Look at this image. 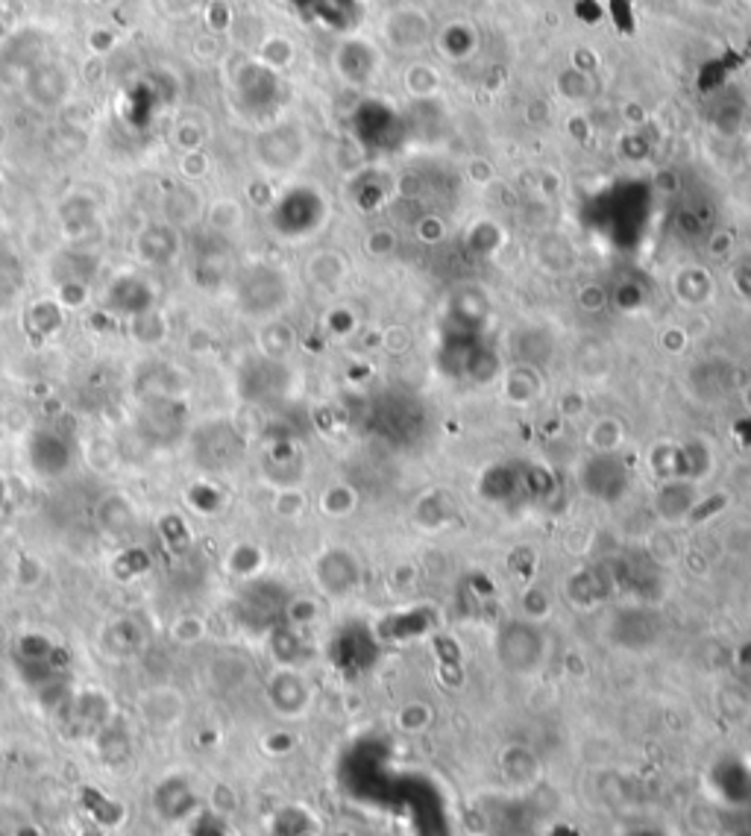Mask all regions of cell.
Returning <instances> with one entry per match:
<instances>
[{
	"mask_svg": "<svg viewBox=\"0 0 751 836\" xmlns=\"http://www.w3.org/2000/svg\"><path fill=\"white\" fill-rule=\"evenodd\" d=\"M229 97L245 118L264 121V118H271L276 100H279V76L273 68L262 65L259 59H241L229 74Z\"/></svg>",
	"mask_w": 751,
	"mask_h": 836,
	"instance_id": "cell-1",
	"label": "cell"
},
{
	"mask_svg": "<svg viewBox=\"0 0 751 836\" xmlns=\"http://www.w3.org/2000/svg\"><path fill=\"white\" fill-rule=\"evenodd\" d=\"M235 297L241 311L250 318H271L273 311H279L288 300L285 273L271 264H250L235 283Z\"/></svg>",
	"mask_w": 751,
	"mask_h": 836,
	"instance_id": "cell-2",
	"label": "cell"
},
{
	"mask_svg": "<svg viewBox=\"0 0 751 836\" xmlns=\"http://www.w3.org/2000/svg\"><path fill=\"white\" fill-rule=\"evenodd\" d=\"M497 658L502 669L516 676H532L544 667L546 640L537 622L516 620L502 625L497 634Z\"/></svg>",
	"mask_w": 751,
	"mask_h": 836,
	"instance_id": "cell-3",
	"label": "cell"
},
{
	"mask_svg": "<svg viewBox=\"0 0 751 836\" xmlns=\"http://www.w3.org/2000/svg\"><path fill=\"white\" fill-rule=\"evenodd\" d=\"M323 224V200L309 186H294L271 203V226L282 238H306Z\"/></svg>",
	"mask_w": 751,
	"mask_h": 836,
	"instance_id": "cell-4",
	"label": "cell"
},
{
	"mask_svg": "<svg viewBox=\"0 0 751 836\" xmlns=\"http://www.w3.org/2000/svg\"><path fill=\"white\" fill-rule=\"evenodd\" d=\"M302 153H306V142L294 123H273L271 130L259 132V139H255V159L264 170H273V174L297 168Z\"/></svg>",
	"mask_w": 751,
	"mask_h": 836,
	"instance_id": "cell-5",
	"label": "cell"
},
{
	"mask_svg": "<svg viewBox=\"0 0 751 836\" xmlns=\"http://www.w3.org/2000/svg\"><path fill=\"white\" fill-rule=\"evenodd\" d=\"M24 92L41 109H59L74 92V80L62 62L45 57L24 71Z\"/></svg>",
	"mask_w": 751,
	"mask_h": 836,
	"instance_id": "cell-6",
	"label": "cell"
},
{
	"mask_svg": "<svg viewBox=\"0 0 751 836\" xmlns=\"http://www.w3.org/2000/svg\"><path fill=\"white\" fill-rule=\"evenodd\" d=\"M311 684L297 667H276L267 678V705L276 710L282 719H300L309 714L311 707Z\"/></svg>",
	"mask_w": 751,
	"mask_h": 836,
	"instance_id": "cell-7",
	"label": "cell"
},
{
	"mask_svg": "<svg viewBox=\"0 0 751 836\" xmlns=\"http://www.w3.org/2000/svg\"><path fill=\"white\" fill-rule=\"evenodd\" d=\"M188 441L215 443V450L191 455L194 464H198V470H206V473L229 470V467H233V461H238V455H241V450H245V443H241L238 432H235L229 423H224V420H212V423L198 426L194 432L188 434Z\"/></svg>",
	"mask_w": 751,
	"mask_h": 836,
	"instance_id": "cell-8",
	"label": "cell"
},
{
	"mask_svg": "<svg viewBox=\"0 0 751 836\" xmlns=\"http://www.w3.org/2000/svg\"><path fill=\"white\" fill-rule=\"evenodd\" d=\"M74 458V450L68 438L57 432V429H36L27 441V461L29 470L41 476V479H59L65 476L68 464Z\"/></svg>",
	"mask_w": 751,
	"mask_h": 836,
	"instance_id": "cell-9",
	"label": "cell"
},
{
	"mask_svg": "<svg viewBox=\"0 0 751 836\" xmlns=\"http://www.w3.org/2000/svg\"><path fill=\"white\" fill-rule=\"evenodd\" d=\"M358 578H361V570H358L356 554H349L347 549H329L314 564V582L332 599L349 596L358 587Z\"/></svg>",
	"mask_w": 751,
	"mask_h": 836,
	"instance_id": "cell-10",
	"label": "cell"
},
{
	"mask_svg": "<svg viewBox=\"0 0 751 836\" xmlns=\"http://www.w3.org/2000/svg\"><path fill=\"white\" fill-rule=\"evenodd\" d=\"M106 306L115 314H123V318H139V314H147V311L156 309V291H153V285L144 276L121 273L106 288Z\"/></svg>",
	"mask_w": 751,
	"mask_h": 836,
	"instance_id": "cell-11",
	"label": "cell"
},
{
	"mask_svg": "<svg viewBox=\"0 0 751 836\" xmlns=\"http://www.w3.org/2000/svg\"><path fill=\"white\" fill-rule=\"evenodd\" d=\"M153 808L165 822H186L198 813V792L186 775H168L153 789Z\"/></svg>",
	"mask_w": 751,
	"mask_h": 836,
	"instance_id": "cell-12",
	"label": "cell"
},
{
	"mask_svg": "<svg viewBox=\"0 0 751 836\" xmlns=\"http://www.w3.org/2000/svg\"><path fill=\"white\" fill-rule=\"evenodd\" d=\"M499 775L511 792H528L544 778V766L528 745H508L499 754Z\"/></svg>",
	"mask_w": 751,
	"mask_h": 836,
	"instance_id": "cell-13",
	"label": "cell"
},
{
	"mask_svg": "<svg viewBox=\"0 0 751 836\" xmlns=\"http://www.w3.org/2000/svg\"><path fill=\"white\" fill-rule=\"evenodd\" d=\"M179 244H182V238H179L177 226L162 220V224H151L141 229L139 238H135V255L144 264H168L177 259Z\"/></svg>",
	"mask_w": 751,
	"mask_h": 836,
	"instance_id": "cell-14",
	"label": "cell"
},
{
	"mask_svg": "<svg viewBox=\"0 0 751 836\" xmlns=\"http://www.w3.org/2000/svg\"><path fill=\"white\" fill-rule=\"evenodd\" d=\"M141 714L147 716L153 725H174L182 716V695L174 686H156L151 693L139 698Z\"/></svg>",
	"mask_w": 751,
	"mask_h": 836,
	"instance_id": "cell-15",
	"label": "cell"
},
{
	"mask_svg": "<svg viewBox=\"0 0 751 836\" xmlns=\"http://www.w3.org/2000/svg\"><path fill=\"white\" fill-rule=\"evenodd\" d=\"M94 224H97V206H94L88 198H83V194H74V198L62 206V226L68 229V236L80 238L83 232H88Z\"/></svg>",
	"mask_w": 751,
	"mask_h": 836,
	"instance_id": "cell-16",
	"label": "cell"
},
{
	"mask_svg": "<svg viewBox=\"0 0 751 836\" xmlns=\"http://www.w3.org/2000/svg\"><path fill=\"white\" fill-rule=\"evenodd\" d=\"M262 564V549L253 544H238L233 546V552L226 554V570H229L235 578H253V575H259Z\"/></svg>",
	"mask_w": 751,
	"mask_h": 836,
	"instance_id": "cell-17",
	"label": "cell"
},
{
	"mask_svg": "<svg viewBox=\"0 0 751 836\" xmlns=\"http://www.w3.org/2000/svg\"><path fill=\"white\" fill-rule=\"evenodd\" d=\"M206 220L215 232L226 236V232H235L238 226L245 224V208H241V203H235V200L220 198L206 208Z\"/></svg>",
	"mask_w": 751,
	"mask_h": 836,
	"instance_id": "cell-18",
	"label": "cell"
},
{
	"mask_svg": "<svg viewBox=\"0 0 751 836\" xmlns=\"http://www.w3.org/2000/svg\"><path fill=\"white\" fill-rule=\"evenodd\" d=\"M62 320H65V309H62L57 300H38L27 314L29 330L41 332V335H53V332H59Z\"/></svg>",
	"mask_w": 751,
	"mask_h": 836,
	"instance_id": "cell-19",
	"label": "cell"
},
{
	"mask_svg": "<svg viewBox=\"0 0 751 836\" xmlns=\"http://www.w3.org/2000/svg\"><path fill=\"white\" fill-rule=\"evenodd\" d=\"M106 640L112 643V652H118L121 658L132 655L139 646H144V634H141L139 625L132 620H118L115 625H109Z\"/></svg>",
	"mask_w": 751,
	"mask_h": 836,
	"instance_id": "cell-20",
	"label": "cell"
},
{
	"mask_svg": "<svg viewBox=\"0 0 751 836\" xmlns=\"http://www.w3.org/2000/svg\"><path fill=\"white\" fill-rule=\"evenodd\" d=\"M188 203H200L198 198V191H191V189H177V191H170L168 198H165V220L174 226L179 224H191V220H198V215L194 212H188Z\"/></svg>",
	"mask_w": 751,
	"mask_h": 836,
	"instance_id": "cell-21",
	"label": "cell"
},
{
	"mask_svg": "<svg viewBox=\"0 0 751 836\" xmlns=\"http://www.w3.org/2000/svg\"><path fill=\"white\" fill-rule=\"evenodd\" d=\"M625 441V432H622V426L613 420V417H605V420H599V423L593 426V432H591V446L593 450H599V452H613V450H620V443Z\"/></svg>",
	"mask_w": 751,
	"mask_h": 836,
	"instance_id": "cell-22",
	"label": "cell"
},
{
	"mask_svg": "<svg viewBox=\"0 0 751 836\" xmlns=\"http://www.w3.org/2000/svg\"><path fill=\"white\" fill-rule=\"evenodd\" d=\"M294 57V48H291V41L288 38H282V36H267L259 45V62L267 68H285L288 62H291Z\"/></svg>",
	"mask_w": 751,
	"mask_h": 836,
	"instance_id": "cell-23",
	"label": "cell"
},
{
	"mask_svg": "<svg viewBox=\"0 0 751 836\" xmlns=\"http://www.w3.org/2000/svg\"><path fill=\"white\" fill-rule=\"evenodd\" d=\"M520 608H523V620L544 622L552 613V599H549V593L544 587H528L520 596Z\"/></svg>",
	"mask_w": 751,
	"mask_h": 836,
	"instance_id": "cell-24",
	"label": "cell"
},
{
	"mask_svg": "<svg viewBox=\"0 0 751 836\" xmlns=\"http://www.w3.org/2000/svg\"><path fill=\"white\" fill-rule=\"evenodd\" d=\"M429 725H432V710L426 705H420V702H412V705H405L403 710H400V728H403V731L420 733L426 731Z\"/></svg>",
	"mask_w": 751,
	"mask_h": 836,
	"instance_id": "cell-25",
	"label": "cell"
},
{
	"mask_svg": "<svg viewBox=\"0 0 751 836\" xmlns=\"http://www.w3.org/2000/svg\"><path fill=\"white\" fill-rule=\"evenodd\" d=\"M170 634H174V640L182 643V646H194V643H200V640L206 637V625H203L200 617H179V620L174 622Z\"/></svg>",
	"mask_w": 751,
	"mask_h": 836,
	"instance_id": "cell-26",
	"label": "cell"
},
{
	"mask_svg": "<svg viewBox=\"0 0 751 836\" xmlns=\"http://www.w3.org/2000/svg\"><path fill=\"white\" fill-rule=\"evenodd\" d=\"M177 144L182 147V153L203 151V144H206V130H203L198 121H182L177 127Z\"/></svg>",
	"mask_w": 751,
	"mask_h": 836,
	"instance_id": "cell-27",
	"label": "cell"
},
{
	"mask_svg": "<svg viewBox=\"0 0 751 836\" xmlns=\"http://www.w3.org/2000/svg\"><path fill=\"white\" fill-rule=\"evenodd\" d=\"M235 15L229 10V3L226 0H212L206 7V27L212 33H226V29H233Z\"/></svg>",
	"mask_w": 751,
	"mask_h": 836,
	"instance_id": "cell-28",
	"label": "cell"
},
{
	"mask_svg": "<svg viewBox=\"0 0 751 836\" xmlns=\"http://www.w3.org/2000/svg\"><path fill=\"white\" fill-rule=\"evenodd\" d=\"M179 170H182V177L188 179H200L203 174L208 170V162H206V153L203 151H191L182 156V165H179Z\"/></svg>",
	"mask_w": 751,
	"mask_h": 836,
	"instance_id": "cell-29",
	"label": "cell"
},
{
	"mask_svg": "<svg viewBox=\"0 0 751 836\" xmlns=\"http://www.w3.org/2000/svg\"><path fill=\"white\" fill-rule=\"evenodd\" d=\"M115 41H118V38H115L112 29L97 27L92 29V36H88V48L94 50V57H106V53L115 48Z\"/></svg>",
	"mask_w": 751,
	"mask_h": 836,
	"instance_id": "cell-30",
	"label": "cell"
},
{
	"mask_svg": "<svg viewBox=\"0 0 751 836\" xmlns=\"http://www.w3.org/2000/svg\"><path fill=\"white\" fill-rule=\"evenodd\" d=\"M3 481H0V526H3V519L10 517V502H7V493H3Z\"/></svg>",
	"mask_w": 751,
	"mask_h": 836,
	"instance_id": "cell-31",
	"label": "cell"
},
{
	"mask_svg": "<svg viewBox=\"0 0 751 836\" xmlns=\"http://www.w3.org/2000/svg\"><path fill=\"white\" fill-rule=\"evenodd\" d=\"M97 7H104V10H112V7H118L121 0H94Z\"/></svg>",
	"mask_w": 751,
	"mask_h": 836,
	"instance_id": "cell-32",
	"label": "cell"
},
{
	"mask_svg": "<svg viewBox=\"0 0 751 836\" xmlns=\"http://www.w3.org/2000/svg\"><path fill=\"white\" fill-rule=\"evenodd\" d=\"M0 200H3V179H0Z\"/></svg>",
	"mask_w": 751,
	"mask_h": 836,
	"instance_id": "cell-33",
	"label": "cell"
}]
</instances>
